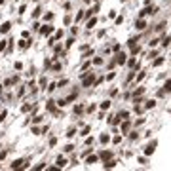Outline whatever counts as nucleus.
<instances>
[{
	"mask_svg": "<svg viewBox=\"0 0 171 171\" xmlns=\"http://www.w3.org/2000/svg\"><path fill=\"white\" fill-rule=\"evenodd\" d=\"M8 29H10V23H4V25H2V33H6Z\"/></svg>",
	"mask_w": 171,
	"mask_h": 171,
	"instance_id": "1",
	"label": "nucleus"
},
{
	"mask_svg": "<svg viewBox=\"0 0 171 171\" xmlns=\"http://www.w3.org/2000/svg\"><path fill=\"white\" fill-rule=\"evenodd\" d=\"M57 164H59V167H63V165H65V160L59 158V160H57Z\"/></svg>",
	"mask_w": 171,
	"mask_h": 171,
	"instance_id": "2",
	"label": "nucleus"
}]
</instances>
